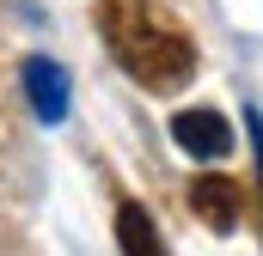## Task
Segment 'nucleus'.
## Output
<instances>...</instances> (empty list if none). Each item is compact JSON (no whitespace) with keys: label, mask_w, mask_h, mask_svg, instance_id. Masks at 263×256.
<instances>
[{"label":"nucleus","mask_w":263,"mask_h":256,"mask_svg":"<svg viewBox=\"0 0 263 256\" xmlns=\"http://www.w3.org/2000/svg\"><path fill=\"white\" fill-rule=\"evenodd\" d=\"M117 244H123V256H172L165 238H159V226H153V214L141 201H123L117 207Z\"/></svg>","instance_id":"5"},{"label":"nucleus","mask_w":263,"mask_h":256,"mask_svg":"<svg viewBox=\"0 0 263 256\" xmlns=\"http://www.w3.org/2000/svg\"><path fill=\"white\" fill-rule=\"evenodd\" d=\"M190 207L202 214L208 232H233L239 214H245V189H239L233 177H196V183H190Z\"/></svg>","instance_id":"4"},{"label":"nucleus","mask_w":263,"mask_h":256,"mask_svg":"<svg viewBox=\"0 0 263 256\" xmlns=\"http://www.w3.org/2000/svg\"><path fill=\"white\" fill-rule=\"evenodd\" d=\"M25 98L37 110V122H67V104H73V86H67V67L49 61V55H31L25 61Z\"/></svg>","instance_id":"2"},{"label":"nucleus","mask_w":263,"mask_h":256,"mask_svg":"<svg viewBox=\"0 0 263 256\" xmlns=\"http://www.w3.org/2000/svg\"><path fill=\"white\" fill-rule=\"evenodd\" d=\"M172 140L190 159H227L233 153V128H227L220 110H178L172 116Z\"/></svg>","instance_id":"3"},{"label":"nucleus","mask_w":263,"mask_h":256,"mask_svg":"<svg viewBox=\"0 0 263 256\" xmlns=\"http://www.w3.org/2000/svg\"><path fill=\"white\" fill-rule=\"evenodd\" d=\"M98 31L110 55L129 67V79L147 92H184L196 79V43L159 0H104Z\"/></svg>","instance_id":"1"}]
</instances>
